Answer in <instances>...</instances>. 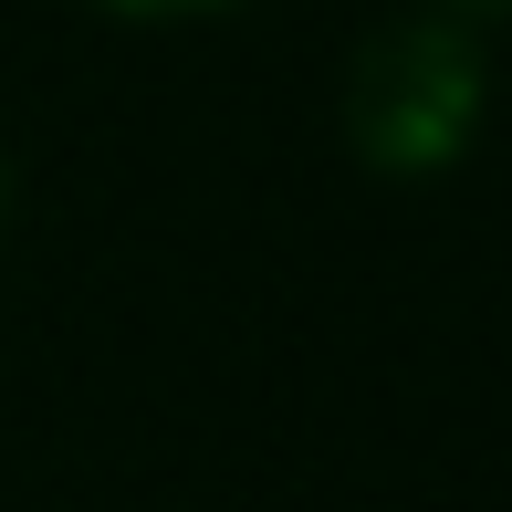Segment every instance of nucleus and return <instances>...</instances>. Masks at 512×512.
<instances>
[{"label": "nucleus", "instance_id": "1", "mask_svg": "<svg viewBox=\"0 0 512 512\" xmlns=\"http://www.w3.org/2000/svg\"><path fill=\"white\" fill-rule=\"evenodd\" d=\"M481 126H492L481 21L418 0V11L377 21V32L356 42V63H345V147H356L377 178H398V189L450 178L460 157L481 147Z\"/></svg>", "mask_w": 512, "mask_h": 512}, {"label": "nucleus", "instance_id": "3", "mask_svg": "<svg viewBox=\"0 0 512 512\" xmlns=\"http://www.w3.org/2000/svg\"><path fill=\"white\" fill-rule=\"evenodd\" d=\"M439 11H460V21H512V0H439Z\"/></svg>", "mask_w": 512, "mask_h": 512}, {"label": "nucleus", "instance_id": "2", "mask_svg": "<svg viewBox=\"0 0 512 512\" xmlns=\"http://www.w3.org/2000/svg\"><path fill=\"white\" fill-rule=\"evenodd\" d=\"M115 21H209V11H241V0H95Z\"/></svg>", "mask_w": 512, "mask_h": 512}, {"label": "nucleus", "instance_id": "4", "mask_svg": "<svg viewBox=\"0 0 512 512\" xmlns=\"http://www.w3.org/2000/svg\"><path fill=\"white\" fill-rule=\"evenodd\" d=\"M0 220H11V168H0Z\"/></svg>", "mask_w": 512, "mask_h": 512}]
</instances>
